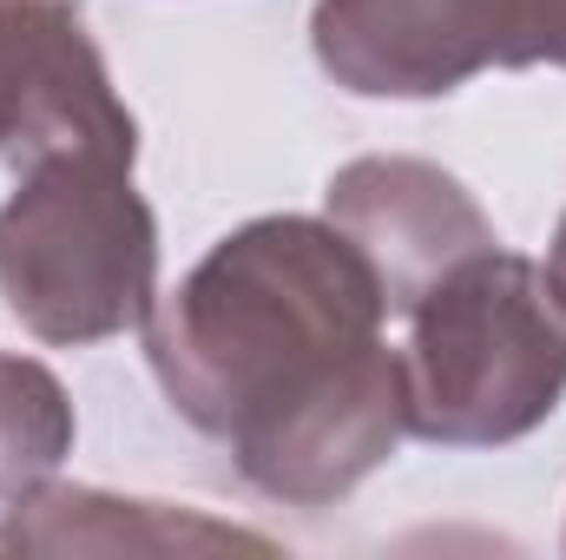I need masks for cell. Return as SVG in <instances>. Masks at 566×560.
<instances>
[{
  "mask_svg": "<svg viewBox=\"0 0 566 560\" xmlns=\"http://www.w3.org/2000/svg\"><path fill=\"white\" fill-rule=\"evenodd\" d=\"M323 218L369 258L389 317H402L428 283H441L474 251L501 245L474 191L434 158H409V152L349 158L323 185Z\"/></svg>",
  "mask_w": 566,
  "mask_h": 560,
  "instance_id": "8992f818",
  "label": "cell"
},
{
  "mask_svg": "<svg viewBox=\"0 0 566 560\" xmlns=\"http://www.w3.org/2000/svg\"><path fill=\"white\" fill-rule=\"evenodd\" d=\"M514 0H316V66L356 100H441L507 66Z\"/></svg>",
  "mask_w": 566,
  "mask_h": 560,
  "instance_id": "277c9868",
  "label": "cell"
},
{
  "mask_svg": "<svg viewBox=\"0 0 566 560\" xmlns=\"http://www.w3.org/2000/svg\"><path fill=\"white\" fill-rule=\"evenodd\" d=\"M507 66H566V0H514Z\"/></svg>",
  "mask_w": 566,
  "mask_h": 560,
  "instance_id": "9c48e42d",
  "label": "cell"
},
{
  "mask_svg": "<svg viewBox=\"0 0 566 560\" xmlns=\"http://www.w3.org/2000/svg\"><path fill=\"white\" fill-rule=\"evenodd\" d=\"M547 278H554V290L566 303V211H560V231H554V251H547Z\"/></svg>",
  "mask_w": 566,
  "mask_h": 560,
  "instance_id": "30bf717a",
  "label": "cell"
},
{
  "mask_svg": "<svg viewBox=\"0 0 566 560\" xmlns=\"http://www.w3.org/2000/svg\"><path fill=\"white\" fill-rule=\"evenodd\" d=\"M402 317L409 435L428 448H507L566 403V303L547 265L488 245Z\"/></svg>",
  "mask_w": 566,
  "mask_h": 560,
  "instance_id": "7a4b0ae2",
  "label": "cell"
},
{
  "mask_svg": "<svg viewBox=\"0 0 566 560\" xmlns=\"http://www.w3.org/2000/svg\"><path fill=\"white\" fill-rule=\"evenodd\" d=\"M191 548L271 554V541L251 528H224L171 501H126V495L66 488V481H46L7 501V521H0V554H191Z\"/></svg>",
  "mask_w": 566,
  "mask_h": 560,
  "instance_id": "52a82bcc",
  "label": "cell"
},
{
  "mask_svg": "<svg viewBox=\"0 0 566 560\" xmlns=\"http://www.w3.org/2000/svg\"><path fill=\"white\" fill-rule=\"evenodd\" d=\"M73 455V403L66 383L40 356L0 350V501H20L60 475Z\"/></svg>",
  "mask_w": 566,
  "mask_h": 560,
  "instance_id": "ba28073f",
  "label": "cell"
},
{
  "mask_svg": "<svg viewBox=\"0 0 566 560\" xmlns=\"http://www.w3.org/2000/svg\"><path fill=\"white\" fill-rule=\"evenodd\" d=\"M0 297L53 350L145 330L158 303V218L133 185V152L20 165L0 205Z\"/></svg>",
  "mask_w": 566,
  "mask_h": 560,
  "instance_id": "3957f363",
  "label": "cell"
},
{
  "mask_svg": "<svg viewBox=\"0 0 566 560\" xmlns=\"http://www.w3.org/2000/svg\"><path fill=\"white\" fill-rule=\"evenodd\" d=\"M369 258L303 211L224 231L145 317L165 403L231 448L244 488L283 508L356 495L409 435L402 350Z\"/></svg>",
  "mask_w": 566,
  "mask_h": 560,
  "instance_id": "6da1fadb",
  "label": "cell"
},
{
  "mask_svg": "<svg viewBox=\"0 0 566 560\" xmlns=\"http://www.w3.org/2000/svg\"><path fill=\"white\" fill-rule=\"evenodd\" d=\"M53 152L139 158V120L73 0H0V158L20 172Z\"/></svg>",
  "mask_w": 566,
  "mask_h": 560,
  "instance_id": "5b68a950",
  "label": "cell"
}]
</instances>
